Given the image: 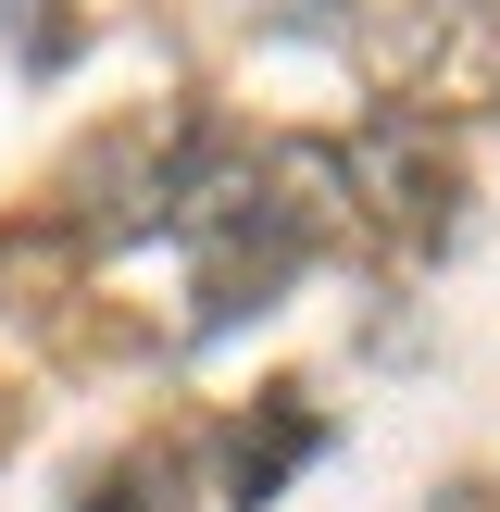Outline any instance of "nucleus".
I'll list each match as a JSON object with an SVG mask.
<instances>
[{
    "instance_id": "obj_1",
    "label": "nucleus",
    "mask_w": 500,
    "mask_h": 512,
    "mask_svg": "<svg viewBox=\"0 0 500 512\" xmlns=\"http://www.w3.org/2000/svg\"><path fill=\"white\" fill-rule=\"evenodd\" d=\"M338 188H375V213H388L400 238H438V225H450V200H463V175H450L438 125L388 113V125H363V138L338 150Z\"/></svg>"
},
{
    "instance_id": "obj_2",
    "label": "nucleus",
    "mask_w": 500,
    "mask_h": 512,
    "mask_svg": "<svg viewBox=\"0 0 500 512\" xmlns=\"http://www.w3.org/2000/svg\"><path fill=\"white\" fill-rule=\"evenodd\" d=\"M313 450H325V413H313L300 388H275L263 413H250L238 438H225V500H250V512H263V500L288 488L300 463H313Z\"/></svg>"
},
{
    "instance_id": "obj_3",
    "label": "nucleus",
    "mask_w": 500,
    "mask_h": 512,
    "mask_svg": "<svg viewBox=\"0 0 500 512\" xmlns=\"http://www.w3.org/2000/svg\"><path fill=\"white\" fill-rule=\"evenodd\" d=\"M75 512H188V488H175L163 450H125L113 475H88V500H75Z\"/></svg>"
},
{
    "instance_id": "obj_4",
    "label": "nucleus",
    "mask_w": 500,
    "mask_h": 512,
    "mask_svg": "<svg viewBox=\"0 0 500 512\" xmlns=\"http://www.w3.org/2000/svg\"><path fill=\"white\" fill-rule=\"evenodd\" d=\"M438 512H500V488H450V500H438Z\"/></svg>"
},
{
    "instance_id": "obj_5",
    "label": "nucleus",
    "mask_w": 500,
    "mask_h": 512,
    "mask_svg": "<svg viewBox=\"0 0 500 512\" xmlns=\"http://www.w3.org/2000/svg\"><path fill=\"white\" fill-rule=\"evenodd\" d=\"M0 438H13V400H0Z\"/></svg>"
}]
</instances>
